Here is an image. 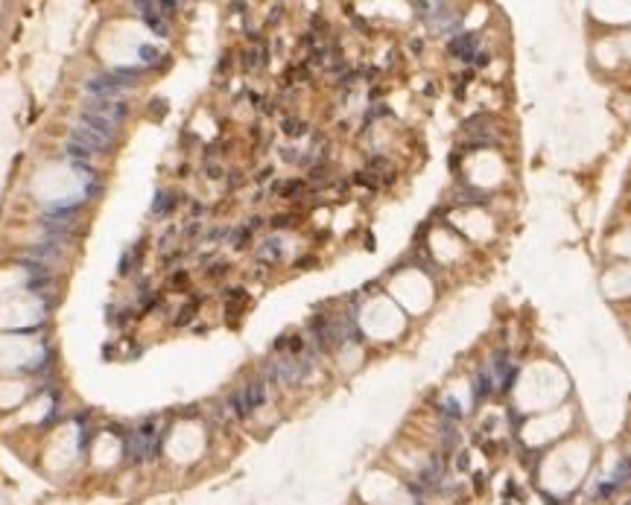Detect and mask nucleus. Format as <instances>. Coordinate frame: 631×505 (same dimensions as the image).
<instances>
[{"label":"nucleus","mask_w":631,"mask_h":505,"mask_svg":"<svg viewBox=\"0 0 631 505\" xmlns=\"http://www.w3.org/2000/svg\"><path fill=\"white\" fill-rule=\"evenodd\" d=\"M442 479V464L439 462H430V467L421 473V485H427V488H433L436 482Z\"/></svg>","instance_id":"1a4fd4ad"},{"label":"nucleus","mask_w":631,"mask_h":505,"mask_svg":"<svg viewBox=\"0 0 631 505\" xmlns=\"http://www.w3.org/2000/svg\"><path fill=\"white\" fill-rule=\"evenodd\" d=\"M491 388H494V379H491V371L485 368V371H479V377H476V382H473V397L482 400Z\"/></svg>","instance_id":"0eeeda50"},{"label":"nucleus","mask_w":631,"mask_h":505,"mask_svg":"<svg viewBox=\"0 0 631 505\" xmlns=\"http://www.w3.org/2000/svg\"><path fill=\"white\" fill-rule=\"evenodd\" d=\"M456 438H459V435H456V429L447 423V426H444V444H447V447H453V444H456Z\"/></svg>","instance_id":"6ab92c4d"},{"label":"nucleus","mask_w":631,"mask_h":505,"mask_svg":"<svg viewBox=\"0 0 631 505\" xmlns=\"http://www.w3.org/2000/svg\"><path fill=\"white\" fill-rule=\"evenodd\" d=\"M225 272H228V263H217V266L208 269V278H222Z\"/></svg>","instance_id":"a211bd4d"},{"label":"nucleus","mask_w":631,"mask_h":505,"mask_svg":"<svg viewBox=\"0 0 631 505\" xmlns=\"http://www.w3.org/2000/svg\"><path fill=\"white\" fill-rule=\"evenodd\" d=\"M176 208V193H170V190H161L155 196V205H152V210L155 213H170Z\"/></svg>","instance_id":"6e6552de"},{"label":"nucleus","mask_w":631,"mask_h":505,"mask_svg":"<svg viewBox=\"0 0 631 505\" xmlns=\"http://www.w3.org/2000/svg\"><path fill=\"white\" fill-rule=\"evenodd\" d=\"M442 412H444V415H450V418H459V415H462V409H459V403H456L453 397H447V400H442Z\"/></svg>","instance_id":"4468645a"},{"label":"nucleus","mask_w":631,"mask_h":505,"mask_svg":"<svg viewBox=\"0 0 631 505\" xmlns=\"http://www.w3.org/2000/svg\"><path fill=\"white\" fill-rule=\"evenodd\" d=\"M301 187H304L301 181H289V184L281 187V196H295V193H301Z\"/></svg>","instance_id":"f3484780"},{"label":"nucleus","mask_w":631,"mask_h":505,"mask_svg":"<svg viewBox=\"0 0 631 505\" xmlns=\"http://www.w3.org/2000/svg\"><path fill=\"white\" fill-rule=\"evenodd\" d=\"M476 47H479V38H476L473 32H459V35H453V38L447 41L450 56H456V59H462V62H473Z\"/></svg>","instance_id":"f03ea898"},{"label":"nucleus","mask_w":631,"mask_h":505,"mask_svg":"<svg viewBox=\"0 0 631 505\" xmlns=\"http://www.w3.org/2000/svg\"><path fill=\"white\" fill-rule=\"evenodd\" d=\"M272 225H275V228H286V225H292V216H289V213H281V216H275V219H272Z\"/></svg>","instance_id":"aec40b11"},{"label":"nucleus","mask_w":631,"mask_h":505,"mask_svg":"<svg viewBox=\"0 0 631 505\" xmlns=\"http://www.w3.org/2000/svg\"><path fill=\"white\" fill-rule=\"evenodd\" d=\"M199 301H202V298H193V301H190L187 307H181V310H179V318H176V324H179V327H181V324H190V321H193V316H196V307H199Z\"/></svg>","instance_id":"f8f14e48"},{"label":"nucleus","mask_w":631,"mask_h":505,"mask_svg":"<svg viewBox=\"0 0 631 505\" xmlns=\"http://www.w3.org/2000/svg\"><path fill=\"white\" fill-rule=\"evenodd\" d=\"M286 131V134H289V137H298V134H307V123H304V120H295V117H289V120H284V126H281Z\"/></svg>","instance_id":"9b49d317"},{"label":"nucleus","mask_w":631,"mask_h":505,"mask_svg":"<svg viewBox=\"0 0 631 505\" xmlns=\"http://www.w3.org/2000/svg\"><path fill=\"white\" fill-rule=\"evenodd\" d=\"M137 53H140V59H143L146 64H152V62L158 59V50H155V47H140Z\"/></svg>","instance_id":"dca6fc26"},{"label":"nucleus","mask_w":631,"mask_h":505,"mask_svg":"<svg viewBox=\"0 0 631 505\" xmlns=\"http://www.w3.org/2000/svg\"><path fill=\"white\" fill-rule=\"evenodd\" d=\"M281 254H284L281 240L272 237V240H266V243L257 249V260H260V263H275V260H281Z\"/></svg>","instance_id":"39448f33"},{"label":"nucleus","mask_w":631,"mask_h":505,"mask_svg":"<svg viewBox=\"0 0 631 505\" xmlns=\"http://www.w3.org/2000/svg\"><path fill=\"white\" fill-rule=\"evenodd\" d=\"M240 397H243V406H246V412H254L260 409L263 403H266V382L263 379H252L243 391H240Z\"/></svg>","instance_id":"20e7f679"},{"label":"nucleus","mask_w":631,"mask_h":505,"mask_svg":"<svg viewBox=\"0 0 631 505\" xmlns=\"http://www.w3.org/2000/svg\"><path fill=\"white\" fill-rule=\"evenodd\" d=\"M85 111L99 114V117L111 120L114 126H120L129 108H126V102H123V99H94V102H88V108H85Z\"/></svg>","instance_id":"f257e3e1"},{"label":"nucleus","mask_w":631,"mask_h":505,"mask_svg":"<svg viewBox=\"0 0 631 505\" xmlns=\"http://www.w3.org/2000/svg\"><path fill=\"white\" fill-rule=\"evenodd\" d=\"M70 140H73V143H79V146H85V149H91L94 155H96V152H102V149H108V143H111L108 137H102L99 131L82 126V123L70 131Z\"/></svg>","instance_id":"7ed1b4c3"},{"label":"nucleus","mask_w":631,"mask_h":505,"mask_svg":"<svg viewBox=\"0 0 631 505\" xmlns=\"http://www.w3.org/2000/svg\"><path fill=\"white\" fill-rule=\"evenodd\" d=\"M149 105H152V108H149V114H152V117H158V120L167 114V102H164V99H152Z\"/></svg>","instance_id":"2eb2a0df"},{"label":"nucleus","mask_w":631,"mask_h":505,"mask_svg":"<svg viewBox=\"0 0 631 505\" xmlns=\"http://www.w3.org/2000/svg\"><path fill=\"white\" fill-rule=\"evenodd\" d=\"M67 155H70V158H73V161H82V158H91V155H94V152H91V149H85V146H79V143H73V140H70V143H67Z\"/></svg>","instance_id":"ddd939ff"},{"label":"nucleus","mask_w":631,"mask_h":505,"mask_svg":"<svg viewBox=\"0 0 631 505\" xmlns=\"http://www.w3.org/2000/svg\"><path fill=\"white\" fill-rule=\"evenodd\" d=\"M260 64H266V50H263V47H254V50H249V53H246V62H243V67L254 70V67H260Z\"/></svg>","instance_id":"9d476101"},{"label":"nucleus","mask_w":631,"mask_h":505,"mask_svg":"<svg viewBox=\"0 0 631 505\" xmlns=\"http://www.w3.org/2000/svg\"><path fill=\"white\" fill-rule=\"evenodd\" d=\"M631 482V459H623L620 464H617V470H614V482H611V488L614 491H620L623 485H629Z\"/></svg>","instance_id":"423d86ee"},{"label":"nucleus","mask_w":631,"mask_h":505,"mask_svg":"<svg viewBox=\"0 0 631 505\" xmlns=\"http://www.w3.org/2000/svg\"><path fill=\"white\" fill-rule=\"evenodd\" d=\"M473 64H476V67H485V64H488V53H476V56H473Z\"/></svg>","instance_id":"412c9836"}]
</instances>
